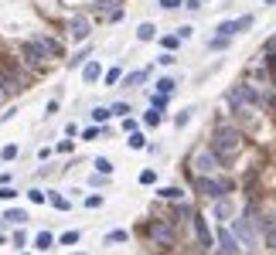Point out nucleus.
<instances>
[{
    "instance_id": "nucleus-1",
    "label": "nucleus",
    "mask_w": 276,
    "mask_h": 255,
    "mask_svg": "<svg viewBox=\"0 0 276 255\" xmlns=\"http://www.w3.org/2000/svg\"><path fill=\"white\" fill-rule=\"evenodd\" d=\"M242 150V133L235 126H218L215 139H211V153L218 157V163H232Z\"/></svg>"
},
{
    "instance_id": "nucleus-43",
    "label": "nucleus",
    "mask_w": 276,
    "mask_h": 255,
    "mask_svg": "<svg viewBox=\"0 0 276 255\" xmlns=\"http://www.w3.org/2000/svg\"><path fill=\"white\" fill-rule=\"evenodd\" d=\"M157 62H160V65H174V62H177V58H174V51H164V55H160Z\"/></svg>"
},
{
    "instance_id": "nucleus-42",
    "label": "nucleus",
    "mask_w": 276,
    "mask_h": 255,
    "mask_svg": "<svg viewBox=\"0 0 276 255\" xmlns=\"http://www.w3.org/2000/svg\"><path fill=\"white\" fill-rule=\"evenodd\" d=\"M102 10H120V0H99Z\"/></svg>"
},
{
    "instance_id": "nucleus-24",
    "label": "nucleus",
    "mask_w": 276,
    "mask_h": 255,
    "mask_svg": "<svg viewBox=\"0 0 276 255\" xmlns=\"http://www.w3.org/2000/svg\"><path fill=\"white\" fill-rule=\"evenodd\" d=\"M143 78H147V71H143V68H140V71H130V75H126V78H123V85H140V82H143Z\"/></svg>"
},
{
    "instance_id": "nucleus-11",
    "label": "nucleus",
    "mask_w": 276,
    "mask_h": 255,
    "mask_svg": "<svg viewBox=\"0 0 276 255\" xmlns=\"http://www.w3.org/2000/svg\"><path fill=\"white\" fill-rule=\"evenodd\" d=\"M218 204H215V218L218 221H225V218H232L235 214V208H232V201H225V197H215Z\"/></svg>"
},
{
    "instance_id": "nucleus-47",
    "label": "nucleus",
    "mask_w": 276,
    "mask_h": 255,
    "mask_svg": "<svg viewBox=\"0 0 276 255\" xmlns=\"http://www.w3.org/2000/svg\"><path fill=\"white\" fill-rule=\"evenodd\" d=\"M266 3H270V7H273V3H276V0H266Z\"/></svg>"
},
{
    "instance_id": "nucleus-45",
    "label": "nucleus",
    "mask_w": 276,
    "mask_h": 255,
    "mask_svg": "<svg viewBox=\"0 0 276 255\" xmlns=\"http://www.w3.org/2000/svg\"><path fill=\"white\" fill-rule=\"evenodd\" d=\"M191 214H195V211H191L188 204H181V208H177V218H191Z\"/></svg>"
},
{
    "instance_id": "nucleus-46",
    "label": "nucleus",
    "mask_w": 276,
    "mask_h": 255,
    "mask_svg": "<svg viewBox=\"0 0 276 255\" xmlns=\"http://www.w3.org/2000/svg\"><path fill=\"white\" fill-rule=\"evenodd\" d=\"M0 102H3V89H0Z\"/></svg>"
},
{
    "instance_id": "nucleus-21",
    "label": "nucleus",
    "mask_w": 276,
    "mask_h": 255,
    "mask_svg": "<svg viewBox=\"0 0 276 255\" xmlns=\"http://www.w3.org/2000/svg\"><path fill=\"white\" fill-rule=\"evenodd\" d=\"M174 89H177V82H174V78H160V82H157V92H164V95H171Z\"/></svg>"
},
{
    "instance_id": "nucleus-31",
    "label": "nucleus",
    "mask_w": 276,
    "mask_h": 255,
    "mask_svg": "<svg viewBox=\"0 0 276 255\" xmlns=\"http://www.w3.org/2000/svg\"><path fill=\"white\" fill-rule=\"evenodd\" d=\"M174 123H177V129H181V126H188V123H191V109L177 113V116H174Z\"/></svg>"
},
{
    "instance_id": "nucleus-22",
    "label": "nucleus",
    "mask_w": 276,
    "mask_h": 255,
    "mask_svg": "<svg viewBox=\"0 0 276 255\" xmlns=\"http://www.w3.org/2000/svg\"><path fill=\"white\" fill-rule=\"evenodd\" d=\"M96 174H102V177H109V174H113V163H109L106 157H99V160H96Z\"/></svg>"
},
{
    "instance_id": "nucleus-26",
    "label": "nucleus",
    "mask_w": 276,
    "mask_h": 255,
    "mask_svg": "<svg viewBox=\"0 0 276 255\" xmlns=\"http://www.w3.org/2000/svg\"><path fill=\"white\" fill-rule=\"evenodd\" d=\"M181 187H164V191H160V197H164V201H181Z\"/></svg>"
},
{
    "instance_id": "nucleus-14",
    "label": "nucleus",
    "mask_w": 276,
    "mask_h": 255,
    "mask_svg": "<svg viewBox=\"0 0 276 255\" xmlns=\"http://www.w3.org/2000/svg\"><path fill=\"white\" fill-rule=\"evenodd\" d=\"M3 221H7V225H24V221H27V211L10 208V211H3Z\"/></svg>"
},
{
    "instance_id": "nucleus-13",
    "label": "nucleus",
    "mask_w": 276,
    "mask_h": 255,
    "mask_svg": "<svg viewBox=\"0 0 276 255\" xmlns=\"http://www.w3.org/2000/svg\"><path fill=\"white\" fill-rule=\"evenodd\" d=\"M38 45L45 48V55H51V58H58L62 55V45L55 41V38H38Z\"/></svg>"
},
{
    "instance_id": "nucleus-6",
    "label": "nucleus",
    "mask_w": 276,
    "mask_h": 255,
    "mask_svg": "<svg viewBox=\"0 0 276 255\" xmlns=\"http://www.w3.org/2000/svg\"><path fill=\"white\" fill-rule=\"evenodd\" d=\"M215 245H218V255H239L242 252V245H239V238L228 232V228H222L218 232V238H215Z\"/></svg>"
},
{
    "instance_id": "nucleus-18",
    "label": "nucleus",
    "mask_w": 276,
    "mask_h": 255,
    "mask_svg": "<svg viewBox=\"0 0 276 255\" xmlns=\"http://www.w3.org/2000/svg\"><path fill=\"white\" fill-rule=\"evenodd\" d=\"M45 197H48L58 211H69V208H72V201H69V197H62V194H45Z\"/></svg>"
},
{
    "instance_id": "nucleus-35",
    "label": "nucleus",
    "mask_w": 276,
    "mask_h": 255,
    "mask_svg": "<svg viewBox=\"0 0 276 255\" xmlns=\"http://www.w3.org/2000/svg\"><path fill=\"white\" fill-rule=\"evenodd\" d=\"M85 58H89V48H82V51H78V55H72V68H75V65H82V62H85Z\"/></svg>"
},
{
    "instance_id": "nucleus-2",
    "label": "nucleus",
    "mask_w": 276,
    "mask_h": 255,
    "mask_svg": "<svg viewBox=\"0 0 276 255\" xmlns=\"http://www.w3.org/2000/svg\"><path fill=\"white\" fill-rule=\"evenodd\" d=\"M235 238H239V245L242 249H249V252H259V245H263V235H259V221H252V218H235V232H232Z\"/></svg>"
},
{
    "instance_id": "nucleus-50",
    "label": "nucleus",
    "mask_w": 276,
    "mask_h": 255,
    "mask_svg": "<svg viewBox=\"0 0 276 255\" xmlns=\"http://www.w3.org/2000/svg\"><path fill=\"white\" fill-rule=\"evenodd\" d=\"M24 255H27V252H24Z\"/></svg>"
},
{
    "instance_id": "nucleus-28",
    "label": "nucleus",
    "mask_w": 276,
    "mask_h": 255,
    "mask_svg": "<svg viewBox=\"0 0 276 255\" xmlns=\"http://www.w3.org/2000/svg\"><path fill=\"white\" fill-rule=\"evenodd\" d=\"M14 197H17V191L10 184H0V201H14Z\"/></svg>"
},
{
    "instance_id": "nucleus-40",
    "label": "nucleus",
    "mask_w": 276,
    "mask_h": 255,
    "mask_svg": "<svg viewBox=\"0 0 276 255\" xmlns=\"http://www.w3.org/2000/svg\"><path fill=\"white\" fill-rule=\"evenodd\" d=\"M27 197H31L34 204H45V191H38V187H34V191H27Z\"/></svg>"
},
{
    "instance_id": "nucleus-33",
    "label": "nucleus",
    "mask_w": 276,
    "mask_h": 255,
    "mask_svg": "<svg viewBox=\"0 0 276 255\" xmlns=\"http://www.w3.org/2000/svg\"><path fill=\"white\" fill-rule=\"evenodd\" d=\"M153 181H157V170H150V167H147V170L140 174V184H153Z\"/></svg>"
},
{
    "instance_id": "nucleus-3",
    "label": "nucleus",
    "mask_w": 276,
    "mask_h": 255,
    "mask_svg": "<svg viewBox=\"0 0 276 255\" xmlns=\"http://www.w3.org/2000/svg\"><path fill=\"white\" fill-rule=\"evenodd\" d=\"M0 89L3 92H21L24 89V82H21V75H17V68L7 62H0Z\"/></svg>"
},
{
    "instance_id": "nucleus-4",
    "label": "nucleus",
    "mask_w": 276,
    "mask_h": 255,
    "mask_svg": "<svg viewBox=\"0 0 276 255\" xmlns=\"http://www.w3.org/2000/svg\"><path fill=\"white\" fill-rule=\"evenodd\" d=\"M147 235H150L157 245H167V249L174 245V228H171L167 221H153V225L147 228Z\"/></svg>"
},
{
    "instance_id": "nucleus-39",
    "label": "nucleus",
    "mask_w": 276,
    "mask_h": 255,
    "mask_svg": "<svg viewBox=\"0 0 276 255\" xmlns=\"http://www.w3.org/2000/svg\"><path fill=\"white\" fill-rule=\"evenodd\" d=\"M75 242H78V232H65L62 235V245H75Z\"/></svg>"
},
{
    "instance_id": "nucleus-29",
    "label": "nucleus",
    "mask_w": 276,
    "mask_h": 255,
    "mask_svg": "<svg viewBox=\"0 0 276 255\" xmlns=\"http://www.w3.org/2000/svg\"><path fill=\"white\" fill-rule=\"evenodd\" d=\"M120 78H123V71H120V68H109V71H106V85H116Z\"/></svg>"
},
{
    "instance_id": "nucleus-19",
    "label": "nucleus",
    "mask_w": 276,
    "mask_h": 255,
    "mask_svg": "<svg viewBox=\"0 0 276 255\" xmlns=\"http://www.w3.org/2000/svg\"><path fill=\"white\" fill-rule=\"evenodd\" d=\"M143 123H147V126H160V123H164V116H160V109H153V106H150V113L143 116Z\"/></svg>"
},
{
    "instance_id": "nucleus-7",
    "label": "nucleus",
    "mask_w": 276,
    "mask_h": 255,
    "mask_svg": "<svg viewBox=\"0 0 276 255\" xmlns=\"http://www.w3.org/2000/svg\"><path fill=\"white\" fill-rule=\"evenodd\" d=\"M69 34H72V41H85V38L92 34V21L82 17V14H75L69 21Z\"/></svg>"
},
{
    "instance_id": "nucleus-48",
    "label": "nucleus",
    "mask_w": 276,
    "mask_h": 255,
    "mask_svg": "<svg viewBox=\"0 0 276 255\" xmlns=\"http://www.w3.org/2000/svg\"><path fill=\"white\" fill-rule=\"evenodd\" d=\"M0 245H3V235H0Z\"/></svg>"
},
{
    "instance_id": "nucleus-15",
    "label": "nucleus",
    "mask_w": 276,
    "mask_h": 255,
    "mask_svg": "<svg viewBox=\"0 0 276 255\" xmlns=\"http://www.w3.org/2000/svg\"><path fill=\"white\" fill-rule=\"evenodd\" d=\"M259 228H266V242H270V249H276V214L266 218V221H259Z\"/></svg>"
},
{
    "instance_id": "nucleus-41",
    "label": "nucleus",
    "mask_w": 276,
    "mask_h": 255,
    "mask_svg": "<svg viewBox=\"0 0 276 255\" xmlns=\"http://www.w3.org/2000/svg\"><path fill=\"white\" fill-rule=\"evenodd\" d=\"M181 3H184V0H160V7H164V10H177Z\"/></svg>"
},
{
    "instance_id": "nucleus-27",
    "label": "nucleus",
    "mask_w": 276,
    "mask_h": 255,
    "mask_svg": "<svg viewBox=\"0 0 276 255\" xmlns=\"http://www.w3.org/2000/svg\"><path fill=\"white\" fill-rule=\"evenodd\" d=\"M225 45H228V38H222V34H218V38H211V41H208V51H222Z\"/></svg>"
},
{
    "instance_id": "nucleus-25",
    "label": "nucleus",
    "mask_w": 276,
    "mask_h": 255,
    "mask_svg": "<svg viewBox=\"0 0 276 255\" xmlns=\"http://www.w3.org/2000/svg\"><path fill=\"white\" fill-rule=\"evenodd\" d=\"M109 116H113V113H109V109H102V106H96V109H92V119H96L99 126H102V123H106Z\"/></svg>"
},
{
    "instance_id": "nucleus-5",
    "label": "nucleus",
    "mask_w": 276,
    "mask_h": 255,
    "mask_svg": "<svg viewBox=\"0 0 276 255\" xmlns=\"http://www.w3.org/2000/svg\"><path fill=\"white\" fill-rule=\"evenodd\" d=\"M21 58L31 65V68H41V65H45V48H41L38 41H24V45H21Z\"/></svg>"
},
{
    "instance_id": "nucleus-10",
    "label": "nucleus",
    "mask_w": 276,
    "mask_h": 255,
    "mask_svg": "<svg viewBox=\"0 0 276 255\" xmlns=\"http://www.w3.org/2000/svg\"><path fill=\"white\" fill-rule=\"evenodd\" d=\"M191 225H195V232H198V238H201V245H205V249H211V245H215V235L208 232L205 218H198V214H191Z\"/></svg>"
},
{
    "instance_id": "nucleus-20",
    "label": "nucleus",
    "mask_w": 276,
    "mask_h": 255,
    "mask_svg": "<svg viewBox=\"0 0 276 255\" xmlns=\"http://www.w3.org/2000/svg\"><path fill=\"white\" fill-rule=\"evenodd\" d=\"M126 238H130V235H126L123 228H116V232H109V235H106V245H120V242H126Z\"/></svg>"
},
{
    "instance_id": "nucleus-36",
    "label": "nucleus",
    "mask_w": 276,
    "mask_h": 255,
    "mask_svg": "<svg viewBox=\"0 0 276 255\" xmlns=\"http://www.w3.org/2000/svg\"><path fill=\"white\" fill-rule=\"evenodd\" d=\"M130 146H133V150H143V146H147V139H143L140 133H133V136H130Z\"/></svg>"
},
{
    "instance_id": "nucleus-12",
    "label": "nucleus",
    "mask_w": 276,
    "mask_h": 255,
    "mask_svg": "<svg viewBox=\"0 0 276 255\" xmlns=\"http://www.w3.org/2000/svg\"><path fill=\"white\" fill-rule=\"evenodd\" d=\"M99 75H102V68H99V62H82V78H85L89 85H92V82H96Z\"/></svg>"
},
{
    "instance_id": "nucleus-16",
    "label": "nucleus",
    "mask_w": 276,
    "mask_h": 255,
    "mask_svg": "<svg viewBox=\"0 0 276 255\" xmlns=\"http://www.w3.org/2000/svg\"><path fill=\"white\" fill-rule=\"evenodd\" d=\"M215 31H218L222 38H235V34H239V21H222Z\"/></svg>"
},
{
    "instance_id": "nucleus-23",
    "label": "nucleus",
    "mask_w": 276,
    "mask_h": 255,
    "mask_svg": "<svg viewBox=\"0 0 276 255\" xmlns=\"http://www.w3.org/2000/svg\"><path fill=\"white\" fill-rule=\"evenodd\" d=\"M34 245H38V249H41V252H45V249H51V245H55V238H51V235H48V232H41V235H38V238H34Z\"/></svg>"
},
{
    "instance_id": "nucleus-34",
    "label": "nucleus",
    "mask_w": 276,
    "mask_h": 255,
    "mask_svg": "<svg viewBox=\"0 0 276 255\" xmlns=\"http://www.w3.org/2000/svg\"><path fill=\"white\" fill-rule=\"evenodd\" d=\"M85 208H102V194H89L85 197Z\"/></svg>"
},
{
    "instance_id": "nucleus-32",
    "label": "nucleus",
    "mask_w": 276,
    "mask_h": 255,
    "mask_svg": "<svg viewBox=\"0 0 276 255\" xmlns=\"http://www.w3.org/2000/svg\"><path fill=\"white\" fill-rule=\"evenodd\" d=\"M109 113H116V116H126V113H133V109H130V102H116Z\"/></svg>"
},
{
    "instance_id": "nucleus-30",
    "label": "nucleus",
    "mask_w": 276,
    "mask_h": 255,
    "mask_svg": "<svg viewBox=\"0 0 276 255\" xmlns=\"http://www.w3.org/2000/svg\"><path fill=\"white\" fill-rule=\"evenodd\" d=\"M150 106H153V109H164V106H167V95H164V92L150 95Z\"/></svg>"
},
{
    "instance_id": "nucleus-44",
    "label": "nucleus",
    "mask_w": 276,
    "mask_h": 255,
    "mask_svg": "<svg viewBox=\"0 0 276 255\" xmlns=\"http://www.w3.org/2000/svg\"><path fill=\"white\" fill-rule=\"evenodd\" d=\"M191 31H195V27H177V38H181V41H188V38H191Z\"/></svg>"
},
{
    "instance_id": "nucleus-38",
    "label": "nucleus",
    "mask_w": 276,
    "mask_h": 255,
    "mask_svg": "<svg viewBox=\"0 0 276 255\" xmlns=\"http://www.w3.org/2000/svg\"><path fill=\"white\" fill-rule=\"evenodd\" d=\"M0 157H3V160H14V157H17V146H14V143H10V146H3V150H0Z\"/></svg>"
},
{
    "instance_id": "nucleus-17",
    "label": "nucleus",
    "mask_w": 276,
    "mask_h": 255,
    "mask_svg": "<svg viewBox=\"0 0 276 255\" xmlns=\"http://www.w3.org/2000/svg\"><path fill=\"white\" fill-rule=\"evenodd\" d=\"M137 38H140V41H153V38H157V27H153L150 21H147V24H140V27H137Z\"/></svg>"
},
{
    "instance_id": "nucleus-37",
    "label": "nucleus",
    "mask_w": 276,
    "mask_h": 255,
    "mask_svg": "<svg viewBox=\"0 0 276 255\" xmlns=\"http://www.w3.org/2000/svg\"><path fill=\"white\" fill-rule=\"evenodd\" d=\"M177 45H181V38H177V34H171V38H164V48H167V51H174Z\"/></svg>"
},
{
    "instance_id": "nucleus-51",
    "label": "nucleus",
    "mask_w": 276,
    "mask_h": 255,
    "mask_svg": "<svg viewBox=\"0 0 276 255\" xmlns=\"http://www.w3.org/2000/svg\"><path fill=\"white\" fill-rule=\"evenodd\" d=\"M78 255H82V252H78Z\"/></svg>"
},
{
    "instance_id": "nucleus-8",
    "label": "nucleus",
    "mask_w": 276,
    "mask_h": 255,
    "mask_svg": "<svg viewBox=\"0 0 276 255\" xmlns=\"http://www.w3.org/2000/svg\"><path fill=\"white\" fill-rule=\"evenodd\" d=\"M195 191L205 194V197H222V194L228 191V184H218V181H211V177H205V174H201V177L195 181Z\"/></svg>"
},
{
    "instance_id": "nucleus-9",
    "label": "nucleus",
    "mask_w": 276,
    "mask_h": 255,
    "mask_svg": "<svg viewBox=\"0 0 276 255\" xmlns=\"http://www.w3.org/2000/svg\"><path fill=\"white\" fill-rule=\"evenodd\" d=\"M195 170H198V177H201V174H215V170H218V157L208 153V150H198V157H195Z\"/></svg>"
},
{
    "instance_id": "nucleus-49",
    "label": "nucleus",
    "mask_w": 276,
    "mask_h": 255,
    "mask_svg": "<svg viewBox=\"0 0 276 255\" xmlns=\"http://www.w3.org/2000/svg\"><path fill=\"white\" fill-rule=\"evenodd\" d=\"M208 3H211V0H208Z\"/></svg>"
}]
</instances>
